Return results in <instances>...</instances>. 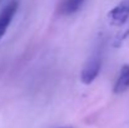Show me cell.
<instances>
[{"label":"cell","instance_id":"3957f363","mask_svg":"<svg viewBox=\"0 0 129 128\" xmlns=\"http://www.w3.org/2000/svg\"><path fill=\"white\" fill-rule=\"evenodd\" d=\"M129 18V0H122L117 6H114L109 14L108 19L113 25H123Z\"/></svg>","mask_w":129,"mask_h":128},{"label":"cell","instance_id":"277c9868","mask_svg":"<svg viewBox=\"0 0 129 128\" xmlns=\"http://www.w3.org/2000/svg\"><path fill=\"white\" fill-rule=\"evenodd\" d=\"M129 89V64H124L120 68L119 75L114 83L113 92L115 94H122Z\"/></svg>","mask_w":129,"mask_h":128},{"label":"cell","instance_id":"5b68a950","mask_svg":"<svg viewBox=\"0 0 129 128\" xmlns=\"http://www.w3.org/2000/svg\"><path fill=\"white\" fill-rule=\"evenodd\" d=\"M86 0H61L58 8V13L61 15H73L82 9Z\"/></svg>","mask_w":129,"mask_h":128},{"label":"cell","instance_id":"7a4b0ae2","mask_svg":"<svg viewBox=\"0 0 129 128\" xmlns=\"http://www.w3.org/2000/svg\"><path fill=\"white\" fill-rule=\"evenodd\" d=\"M18 9H19V1L18 0H11L0 11V39L6 33V30H8L9 25L11 24V20L14 19Z\"/></svg>","mask_w":129,"mask_h":128},{"label":"cell","instance_id":"6da1fadb","mask_svg":"<svg viewBox=\"0 0 129 128\" xmlns=\"http://www.w3.org/2000/svg\"><path fill=\"white\" fill-rule=\"evenodd\" d=\"M102 68V54L100 52H95L88 60L85 62L82 73H80V81L83 84H90L94 82V79L99 75Z\"/></svg>","mask_w":129,"mask_h":128},{"label":"cell","instance_id":"8992f818","mask_svg":"<svg viewBox=\"0 0 129 128\" xmlns=\"http://www.w3.org/2000/svg\"><path fill=\"white\" fill-rule=\"evenodd\" d=\"M61 128H72V127H61Z\"/></svg>","mask_w":129,"mask_h":128}]
</instances>
